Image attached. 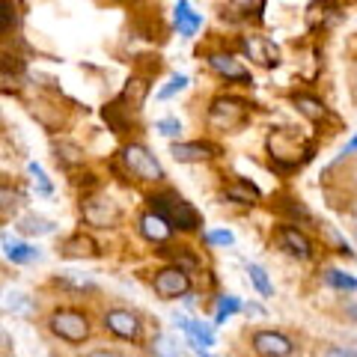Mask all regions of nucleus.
Here are the masks:
<instances>
[{
  "label": "nucleus",
  "mask_w": 357,
  "mask_h": 357,
  "mask_svg": "<svg viewBox=\"0 0 357 357\" xmlns=\"http://www.w3.org/2000/svg\"><path fill=\"white\" fill-rule=\"evenodd\" d=\"M155 131L164 134V137H178V134H182V122L173 119V116H167V119L155 122Z\"/></svg>",
  "instance_id": "nucleus-32"
},
{
  "label": "nucleus",
  "mask_w": 357,
  "mask_h": 357,
  "mask_svg": "<svg viewBox=\"0 0 357 357\" xmlns=\"http://www.w3.org/2000/svg\"><path fill=\"white\" fill-rule=\"evenodd\" d=\"M250 116V105L244 102V98L238 96H218L215 102L208 105V128L211 131H220V134H227V131H236L241 128L244 122H248Z\"/></svg>",
  "instance_id": "nucleus-4"
},
{
  "label": "nucleus",
  "mask_w": 357,
  "mask_h": 357,
  "mask_svg": "<svg viewBox=\"0 0 357 357\" xmlns=\"http://www.w3.org/2000/svg\"><path fill=\"white\" fill-rule=\"evenodd\" d=\"M227 9L236 13L238 18H250V15H259L265 9V0H227Z\"/></svg>",
  "instance_id": "nucleus-26"
},
{
  "label": "nucleus",
  "mask_w": 357,
  "mask_h": 357,
  "mask_svg": "<svg viewBox=\"0 0 357 357\" xmlns=\"http://www.w3.org/2000/svg\"><path fill=\"white\" fill-rule=\"evenodd\" d=\"M277 241H280V248L289 256H295V259H301V262L312 259V253H316L312 241L298 229V223H283V227L277 229Z\"/></svg>",
  "instance_id": "nucleus-12"
},
{
  "label": "nucleus",
  "mask_w": 357,
  "mask_h": 357,
  "mask_svg": "<svg viewBox=\"0 0 357 357\" xmlns=\"http://www.w3.org/2000/svg\"><path fill=\"white\" fill-rule=\"evenodd\" d=\"M236 312H241V301L236 295H220L218 298V316H215L218 325H223V321H227L229 316H236Z\"/></svg>",
  "instance_id": "nucleus-27"
},
{
  "label": "nucleus",
  "mask_w": 357,
  "mask_h": 357,
  "mask_svg": "<svg viewBox=\"0 0 357 357\" xmlns=\"http://www.w3.org/2000/svg\"><path fill=\"white\" fill-rule=\"evenodd\" d=\"M137 229H140V236L146 238L149 244H167L173 238V227H170V220L161 218L158 211H146V215H140L137 220Z\"/></svg>",
  "instance_id": "nucleus-14"
},
{
  "label": "nucleus",
  "mask_w": 357,
  "mask_h": 357,
  "mask_svg": "<svg viewBox=\"0 0 357 357\" xmlns=\"http://www.w3.org/2000/svg\"><path fill=\"white\" fill-rule=\"evenodd\" d=\"M206 63H208V69L218 77H223L227 84H253L250 69L229 51H211V54H206Z\"/></svg>",
  "instance_id": "nucleus-7"
},
{
  "label": "nucleus",
  "mask_w": 357,
  "mask_h": 357,
  "mask_svg": "<svg viewBox=\"0 0 357 357\" xmlns=\"http://www.w3.org/2000/svg\"><path fill=\"white\" fill-rule=\"evenodd\" d=\"M105 328L114 333L116 340H140V333H143V321L137 312H131V310H107L105 312Z\"/></svg>",
  "instance_id": "nucleus-10"
},
{
  "label": "nucleus",
  "mask_w": 357,
  "mask_h": 357,
  "mask_svg": "<svg viewBox=\"0 0 357 357\" xmlns=\"http://www.w3.org/2000/svg\"><path fill=\"white\" fill-rule=\"evenodd\" d=\"M0 345H6V337H3V331H0Z\"/></svg>",
  "instance_id": "nucleus-37"
},
{
  "label": "nucleus",
  "mask_w": 357,
  "mask_h": 357,
  "mask_svg": "<svg viewBox=\"0 0 357 357\" xmlns=\"http://www.w3.org/2000/svg\"><path fill=\"white\" fill-rule=\"evenodd\" d=\"M265 146H268V155H271V161L277 167H283V170H292V167L298 164H304L310 158V146H307V140L301 137L298 131H289V128H277L268 134V140H265Z\"/></svg>",
  "instance_id": "nucleus-2"
},
{
  "label": "nucleus",
  "mask_w": 357,
  "mask_h": 357,
  "mask_svg": "<svg viewBox=\"0 0 357 357\" xmlns=\"http://www.w3.org/2000/svg\"><path fill=\"white\" fill-rule=\"evenodd\" d=\"M170 155L178 164H203V161L218 158L220 149L215 146V143H208V140H182V143H173Z\"/></svg>",
  "instance_id": "nucleus-13"
},
{
  "label": "nucleus",
  "mask_w": 357,
  "mask_h": 357,
  "mask_svg": "<svg viewBox=\"0 0 357 357\" xmlns=\"http://www.w3.org/2000/svg\"><path fill=\"white\" fill-rule=\"evenodd\" d=\"M345 316H349L351 321H357V304H351L349 310H345Z\"/></svg>",
  "instance_id": "nucleus-35"
},
{
  "label": "nucleus",
  "mask_w": 357,
  "mask_h": 357,
  "mask_svg": "<svg viewBox=\"0 0 357 357\" xmlns=\"http://www.w3.org/2000/svg\"><path fill=\"white\" fill-rule=\"evenodd\" d=\"M191 271L182 265H164L155 271L152 277V289H155V295L164 298V301H176V298H185L188 292H191Z\"/></svg>",
  "instance_id": "nucleus-6"
},
{
  "label": "nucleus",
  "mask_w": 357,
  "mask_h": 357,
  "mask_svg": "<svg viewBox=\"0 0 357 357\" xmlns=\"http://www.w3.org/2000/svg\"><path fill=\"white\" fill-rule=\"evenodd\" d=\"M48 328L51 333L57 340L63 342H69V345H81L89 340V316L81 310H75V307H60V310H54L51 316H48Z\"/></svg>",
  "instance_id": "nucleus-5"
},
{
  "label": "nucleus",
  "mask_w": 357,
  "mask_h": 357,
  "mask_svg": "<svg viewBox=\"0 0 357 357\" xmlns=\"http://www.w3.org/2000/svg\"><path fill=\"white\" fill-rule=\"evenodd\" d=\"M3 250L6 256L13 259L15 265H30L39 259V250L33 244H24V241H15V238H3Z\"/></svg>",
  "instance_id": "nucleus-21"
},
{
  "label": "nucleus",
  "mask_w": 357,
  "mask_h": 357,
  "mask_svg": "<svg viewBox=\"0 0 357 357\" xmlns=\"http://www.w3.org/2000/svg\"><path fill=\"white\" fill-rule=\"evenodd\" d=\"M248 274H250V283H253L256 289H259V295H265V298H271V295H274V286H271V280H268L265 268L250 265V268H248Z\"/></svg>",
  "instance_id": "nucleus-28"
},
{
  "label": "nucleus",
  "mask_w": 357,
  "mask_h": 357,
  "mask_svg": "<svg viewBox=\"0 0 357 357\" xmlns=\"http://www.w3.org/2000/svg\"><path fill=\"white\" fill-rule=\"evenodd\" d=\"M176 325L188 333V340H191L194 351L206 354L211 345H215V331H211L206 321H191V319H176Z\"/></svg>",
  "instance_id": "nucleus-16"
},
{
  "label": "nucleus",
  "mask_w": 357,
  "mask_h": 357,
  "mask_svg": "<svg viewBox=\"0 0 357 357\" xmlns=\"http://www.w3.org/2000/svg\"><path fill=\"white\" fill-rule=\"evenodd\" d=\"M206 241L215 244V248H229V244L236 241V236H232L229 229H211V232H206Z\"/></svg>",
  "instance_id": "nucleus-33"
},
{
  "label": "nucleus",
  "mask_w": 357,
  "mask_h": 357,
  "mask_svg": "<svg viewBox=\"0 0 357 357\" xmlns=\"http://www.w3.org/2000/svg\"><path fill=\"white\" fill-rule=\"evenodd\" d=\"M173 21H176L178 33H182L185 39L197 36V33H199V27H203V15H199V13H194L188 0H178V3H176V9H173Z\"/></svg>",
  "instance_id": "nucleus-18"
},
{
  "label": "nucleus",
  "mask_w": 357,
  "mask_h": 357,
  "mask_svg": "<svg viewBox=\"0 0 357 357\" xmlns=\"http://www.w3.org/2000/svg\"><path fill=\"white\" fill-rule=\"evenodd\" d=\"M122 3H143V0H122Z\"/></svg>",
  "instance_id": "nucleus-38"
},
{
  "label": "nucleus",
  "mask_w": 357,
  "mask_h": 357,
  "mask_svg": "<svg viewBox=\"0 0 357 357\" xmlns=\"http://www.w3.org/2000/svg\"><path fill=\"white\" fill-rule=\"evenodd\" d=\"M250 345H253V351L262 354V357H289V354H295V342L280 331H256Z\"/></svg>",
  "instance_id": "nucleus-11"
},
{
  "label": "nucleus",
  "mask_w": 357,
  "mask_h": 357,
  "mask_svg": "<svg viewBox=\"0 0 357 357\" xmlns=\"http://www.w3.org/2000/svg\"><path fill=\"white\" fill-rule=\"evenodd\" d=\"M354 149H357V137H354V140H351V143H349V146H345V149H342V155H351V152H354Z\"/></svg>",
  "instance_id": "nucleus-36"
},
{
  "label": "nucleus",
  "mask_w": 357,
  "mask_h": 357,
  "mask_svg": "<svg viewBox=\"0 0 357 357\" xmlns=\"http://www.w3.org/2000/svg\"><path fill=\"white\" fill-rule=\"evenodd\" d=\"M33 304H30V298L27 295H21V292H13L6 301H3V310L6 312H27Z\"/></svg>",
  "instance_id": "nucleus-30"
},
{
  "label": "nucleus",
  "mask_w": 357,
  "mask_h": 357,
  "mask_svg": "<svg viewBox=\"0 0 357 357\" xmlns=\"http://www.w3.org/2000/svg\"><path fill=\"white\" fill-rule=\"evenodd\" d=\"M21 206H24V194L13 185L0 182V215H15Z\"/></svg>",
  "instance_id": "nucleus-23"
},
{
  "label": "nucleus",
  "mask_w": 357,
  "mask_h": 357,
  "mask_svg": "<svg viewBox=\"0 0 357 357\" xmlns=\"http://www.w3.org/2000/svg\"><path fill=\"white\" fill-rule=\"evenodd\" d=\"M84 220L89 223V227H98V229H107V227H116V223L122 220V208L116 206V199L110 197H86L84 199Z\"/></svg>",
  "instance_id": "nucleus-8"
},
{
  "label": "nucleus",
  "mask_w": 357,
  "mask_h": 357,
  "mask_svg": "<svg viewBox=\"0 0 357 357\" xmlns=\"http://www.w3.org/2000/svg\"><path fill=\"white\" fill-rule=\"evenodd\" d=\"M54 152H57V161L66 167H81L84 164V149L72 140H54Z\"/></svg>",
  "instance_id": "nucleus-22"
},
{
  "label": "nucleus",
  "mask_w": 357,
  "mask_h": 357,
  "mask_svg": "<svg viewBox=\"0 0 357 357\" xmlns=\"http://www.w3.org/2000/svg\"><path fill=\"white\" fill-rule=\"evenodd\" d=\"M60 253L66 259H96V256H102V248H98V241L93 236L75 232V236H69L60 244Z\"/></svg>",
  "instance_id": "nucleus-15"
},
{
  "label": "nucleus",
  "mask_w": 357,
  "mask_h": 357,
  "mask_svg": "<svg viewBox=\"0 0 357 357\" xmlns=\"http://www.w3.org/2000/svg\"><path fill=\"white\" fill-rule=\"evenodd\" d=\"M146 96H149V84H146V77H131V81L126 84V89H122V96L116 98V102L126 105L131 114H137V110L143 107V102H146Z\"/></svg>",
  "instance_id": "nucleus-20"
},
{
  "label": "nucleus",
  "mask_w": 357,
  "mask_h": 357,
  "mask_svg": "<svg viewBox=\"0 0 357 357\" xmlns=\"http://www.w3.org/2000/svg\"><path fill=\"white\" fill-rule=\"evenodd\" d=\"M15 24V9L9 0H0V33H6L9 27Z\"/></svg>",
  "instance_id": "nucleus-34"
},
{
  "label": "nucleus",
  "mask_w": 357,
  "mask_h": 357,
  "mask_svg": "<svg viewBox=\"0 0 357 357\" xmlns=\"http://www.w3.org/2000/svg\"><path fill=\"white\" fill-rule=\"evenodd\" d=\"M185 86H188V77L185 75H173L170 84H167L164 89H158V98H164V102H167V98H173L176 93H182Z\"/></svg>",
  "instance_id": "nucleus-31"
},
{
  "label": "nucleus",
  "mask_w": 357,
  "mask_h": 357,
  "mask_svg": "<svg viewBox=\"0 0 357 357\" xmlns=\"http://www.w3.org/2000/svg\"><path fill=\"white\" fill-rule=\"evenodd\" d=\"M241 51L248 54L256 66H262V69H274V66H280V48H277L268 36H259V33L241 36Z\"/></svg>",
  "instance_id": "nucleus-9"
},
{
  "label": "nucleus",
  "mask_w": 357,
  "mask_h": 357,
  "mask_svg": "<svg viewBox=\"0 0 357 357\" xmlns=\"http://www.w3.org/2000/svg\"><path fill=\"white\" fill-rule=\"evenodd\" d=\"M325 283L333 286L337 292H357V280L351 274H345V271H337V268H328L325 271Z\"/></svg>",
  "instance_id": "nucleus-25"
},
{
  "label": "nucleus",
  "mask_w": 357,
  "mask_h": 357,
  "mask_svg": "<svg viewBox=\"0 0 357 357\" xmlns=\"http://www.w3.org/2000/svg\"><path fill=\"white\" fill-rule=\"evenodd\" d=\"M18 229L24 232V236H48V232H54V223L39 215H24L18 220Z\"/></svg>",
  "instance_id": "nucleus-24"
},
{
  "label": "nucleus",
  "mask_w": 357,
  "mask_h": 357,
  "mask_svg": "<svg viewBox=\"0 0 357 357\" xmlns=\"http://www.w3.org/2000/svg\"><path fill=\"white\" fill-rule=\"evenodd\" d=\"M292 105L298 107V114H304L310 122H325L331 119V110L325 107V102L316 96H307V93H295L292 96Z\"/></svg>",
  "instance_id": "nucleus-19"
},
{
  "label": "nucleus",
  "mask_w": 357,
  "mask_h": 357,
  "mask_svg": "<svg viewBox=\"0 0 357 357\" xmlns=\"http://www.w3.org/2000/svg\"><path fill=\"white\" fill-rule=\"evenodd\" d=\"M119 161L128 170V176H134L143 185H161L167 178L164 167L158 164V158H155L143 143H126V146L119 149Z\"/></svg>",
  "instance_id": "nucleus-3"
},
{
  "label": "nucleus",
  "mask_w": 357,
  "mask_h": 357,
  "mask_svg": "<svg viewBox=\"0 0 357 357\" xmlns=\"http://www.w3.org/2000/svg\"><path fill=\"white\" fill-rule=\"evenodd\" d=\"M223 197L236 206H256L262 194H259V188L248 182V178H232V182L223 185Z\"/></svg>",
  "instance_id": "nucleus-17"
},
{
  "label": "nucleus",
  "mask_w": 357,
  "mask_h": 357,
  "mask_svg": "<svg viewBox=\"0 0 357 357\" xmlns=\"http://www.w3.org/2000/svg\"><path fill=\"white\" fill-rule=\"evenodd\" d=\"M149 206L152 211H158L161 218L170 220V227L176 232H197L199 223H203V218H199V211L188 203V199L182 194L176 191H158L149 197Z\"/></svg>",
  "instance_id": "nucleus-1"
},
{
  "label": "nucleus",
  "mask_w": 357,
  "mask_h": 357,
  "mask_svg": "<svg viewBox=\"0 0 357 357\" xmlns=\"http://www.w3.org/2000/svg\"><path fill=\"white\" fill-rule=\"evenodd\" d=\"M27 170H30V176L36 178V185H39V194H45V197H51L54 194V185H51V178L45 176V170L39 164H27Z\"/></svg>",
  "instance_id": "nucleus-29"
}]
</instances>
